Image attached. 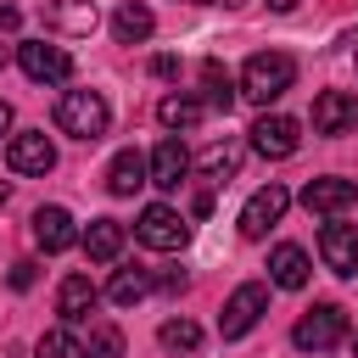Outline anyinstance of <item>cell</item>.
Segmentation results:
<instances>
[{
    "instance_id": "obj_1",
    "label": "cell",
    "mask_w": 358,
    "mask_h": 358,
    "mask_svg": "<svg viewBox=\"0 0 358 358\" xmlns=\"http://www.w3.org/2000/svg\"><path fill=\"white\" fill-rule=\"evenodd\" d=\"M291 84H296V62H291L285 50H257V56H246V67H241V95L257 101V106L280 101Z\"/></svg>"
},
{
    "instance_id": "obj_2",
    "label": "cell",
    "mask_w": 358,
    "mask_h": 358,
    "mask_svg": "<svg viewBox=\"0 0 358 358\" xmlns=\"http://www.w3.org/2000/svg\"><path fill=\"white\" fill-rule=\"evenodd\" d=\"M106 123H112V106H106L101 90H62V101H56V129H62V134H73V140H101Z\"/></svg>"
},
{
    "instance_id": "obj_3",
    "label": "cell",
    "mask_w": 358,
    "mask_h": 358,
    "mask_svg": "<svg viewBox=\"0 0 358 358\" xmlns=\"http://www.w3.org/2000/svg\"><path fill=\"white\" fill-rule=\"evenodd\" d=\"M341 336H347V313H341L336 302H319V308H308V313L296 319V330H291V341H296L302 352H330Z\"/></svg>"
},
{
    "instance_id": "obj_4",
    "label": "cell",
    "mask_w": 358,
    "mask_h": 358,
    "mask_svg": "<svg viewBox=\"0 0 358 358\" xmlns=\"http://www.w3.org/2000/svg\"><path fill=\"white\" fill-rule=\"evenodd\" d=\"M285 207H291V190H285V185H263V190H252L246 207H241V235H246V241H263V235L285 218Z\"/></svg>"
},
{
    "instance_id": "obj_5",
    "label": "cell",
    "mask_w": 358,
    "mask_h": 358,
    "mask_svg": "<svg viewBox=\"0 0 358 358\" xmlns=\"http://www.w3.org/2000/svg\"><path fill=\"white\" fill-rule=\"evenodd\" d=\"M134 235L151 246V252H179L185 241H190V224L173 213V207H162V201H151L145 213H140V224H134Z\"/></svg>"
},
{
    "instance_id": "obj_6",
    "label": "cell",
    "mask_w": 358,
    "mask_h": 358,
    "mask_svg": "<svg viewBox=\"0 0 358 358\" xmlns=\"http://www.w3.org/2000/svg\"><path fill=\"white\" fill-rule=\"evenodd\" d=\"M17 67H22L34 84H62V78H73V56H67L62 45H45V39L17 45Z\"/></svg>"
},
{
    "instance_id": "obj_7",
    "label": "cell",
    "mask_w": 358,
    "mask_h": 358,
    "mask_svg": "<svg viewBox=\"0 0 358 358\" xmlns=\"http://www.w3.org/2000/svg\"><path fill=\"white\" fill-rule=\"evenodd\" d=\"M263 308H268V291H263V285L229 291V302H224V313H218V336H224V341H241V336L263 319Z\"/></svg>"
},
{
    "instance_id": "obj_8",
    "label": "cell",
    "mask_w": 358,
    "mask_h": 358,
    "mask_svg": "<svg viewBox=\"0 0 358 358\" xmlns=\"http://www.w3.org/2000/svg\"><path fill=\"white\" fill-rule=\"evenodd\" d=\"M302 145V123L296 117H285V112H263L257 123H252V151H263V157H291Z\"/></svg>"
},
{
    "instance_id": "obj_9",
    "label": "cell",
    "mask_w": 358,
    "mask_h": 358,
    "mask_svg": "<svg viewBox=\"0 0 358 358\" xmlns=\"http://www.w3.org/2000/svg\"><path fill=\"white\" fill-rule=\"evenodd\" d=\"M39 17H45L50 34H67V39H84V34H95V22H101L95 0H45Z\"/></svg>"
},
{
    "instance_id": "obj_10",
    "label": "cell",
    "mask_w": 358,
    "mask_h": 358,
    "mask_svg": "<svg viewBox=\"0 0 358 358\" xmlns=\"http://www.w3.org/2000/svg\"><path fill=\"white\" fill-rule=\"evenodd\" d=\"M6 162H11V173H50L56 168V145H50L45 129H28V134H11Z\"/></svg>"
},
{
    "instance_id": "obj_11",
    "label": "cell",
    "mask_w": 358,
    "mask_h": 358,
    "mask_svg": "<svg viewBox=\"0 0 358 358\" xmlns=\"http://www.w3.org/2000/svg\"><path fill=\"white\" fill-rule=\"evenodd\" d=\"M319 257L330 274H358V224H324L319 229Z\"/></svg>"
},
{
    "instance_id": "obj_12",
    "label": "cell",
    "mask_w": 358,
    "mask_h": 358,
    "mask_svg": "<svg viewBox=\"0 0 358 358\" xmlns=\"http://www.w3.org/2000/svg\"><path fill=\"white\" fill-rule=\"evenodd\" d=\"M313 129H319V134H347V129H358V95H347V90L313 95Z\"/></svg>"
},
{
    "instance_id": "obj_13",
    "label": "cell",
    "mask_w": 358,
    "mask_h": 358,
    "mask_svg": "<svg viewBox=\"0 0 358 358\" xmlns=\"http://www.w3.org/2000/svg\"><path fill=\"white\" fill-rule=\"evenodd\" d=\"M190 173V151L168 134V140H157V151H151V162H145V185H157V190H179V179Z\"/></svg>"
},
{
    "instance_id": "obj_14",
    "label": "cell",
    "mask_w": 358,
    "mask_h": 358,
    "mask_svg": "<svg viewBox=\"0 0 358 358\" xmlns=\"http://www.w3.org/2000/svg\"><path fill=\"white\" fill-rule=\"evenodd\" d=\"M352 201H358V185L352 179H308V190H302V207L319 213V218H336Z\"/></svg>"
},
{
    "instance_id": "obj_15",
    "label": "cell",
    "mask_w": 358,
    "mask_h": 358,
    "mask_svg": "<svg viewBox=\"0 0 358 358\" xmlns=\"http://www.w3.org/2000/svg\"><path fill=\"white\" fill-rule=\"evenodd\" d=\"M34 241H39L45 252H67V246L78 241L73 213H67V207H39V213H34Z\"/></svg>"
},
{
    "instance_id": "obj_16",
    "label": "cell",
    "mask_w": 358,
    "mask_h": 358,
    "mask_svg": "<svg viewBox=\"0 0 358 358\" xmlns=\"http://www.w3.org/2000/svg\"><path fill=\"white\" fill-rule=\"evenodd\" d=\"M268 280H274L280 291H302V285H308V252L291 246V241L274 246V252H268Z\"/></svg>"
},
{
    "instance_id": "obj_17",
    "label": "cell",
    "mask_w": 358,
    "mask_h": 358,
    "mask_svg": "<svg viewBox=\"0 0 358 358\" xmlns=\"http://www.w3.org/2000/svg\"><path fill=\"white\" fill-rule=\"evenodd\" d=\"M95 280L90 274H67L62 280V291H56V313L67 319V324H78V319H90V308H95Z\"/></svg>"
},
{
    "instance_id": "obj_18",
    "label": "cell",
    "mask_w": 358,
    "mask_h": 358,
    "mask_svg": "<svg viewBox=\"0 0 358 358\" xmlns=\"http://www.w3.org/2000/svg\"><path fill=\"white\" fill-rule=\"evenodd\" d=\"M78 241H84L90 263H112V257L123 252V224H117V218H90V229H84Z\"/></svg>"
},
{
    "instance_id": "obj_19",
    "label": "cell",
    "mask_w": 358,
    "mask_h": 358,
    "mask_svg": "<svg viewBox=\"0 0 358 358\" xmlns=\"http://www.w3.org/2000/svg\"><path fill=\"white\" fill-rule=\"evenodd\" d=\"M151 28H157V17H151L140 0H123V6H117V17H112L117 45H140V39H151Z\"/></svg>"
},
{
    "instance_id": "obj_20",
    "label": "cell",
    "mask_w": 358,
    "mask_h": 358,
    "mask_svg": "<svg viewBox=\"0 0 358 358\" xmlns=\"http://www.w3.org/2000/svg\"><path fill=\"white\" fill-rule=\"evenodd\" d=\"M140 185H145V157L140 151H117L112 168H106V190L112 196H134Z\"/></svg>"
},
{
    "instance_id": "obj_21",
    "label": "cell",
    "mask_w": 358,
    "mask_h": 358,
    "mask_svg": "<svg viewBox=\"0 0 358 358\" xmlns=\"http://www.w3.org/2000/svg\"><path fill=\"white\" fill-rule=\"evenodd\" d=\"M157 123L162 129H196L201 123V101L196 95H162L157 101Z\"/></svg>"
},
{
    "instance_id": "obj_22",
    "label": "cell",
    "mask_w": 358,
    "mask_h": 358,
    "mask_svg": "<svg viewBox=\"0 0 358 358\" xmlns=\"http://www.w3.org/2000/svg\"><path fill=\"white\" fill-rule=\"evenodd\" d=\"M145 291H151V274H145V268H117L112 285H106V296H112L117 308H134Z\"/></svg>"
},
{
    "instance_id": "obj_23",
    "label": "cell",
    "mask_w": 358,
    "mask_h": 358,
    "mask_svg": "<svg viewBox=\"0 0 358 358\" xmlns=\"http://www.w3.org/2000/svg\"><path fill=\"white\" fill-rule=\"evenodd\" d=\"M157 341H162L168 352H196V347H201V324H196V319H168V324L157 330Z\"/></svg>"
},
{
    "instance_id": "obj_24",
    "label": "cell",
    "mask_w": 358,
    "mask_h": 358,
    "mask_svg": "<svg viewBox=\"0 0 358 358\" xmlns=\"http://www.w3.org/2000/svg\"><path fill=\"white\" fill-rule=\"evenodd\" d=\"M235 168H241V145L218 140V145H207V151H201V173H207V179H229Z\"/></svg>"
},
{
    "instance_id": "obj_25",
    "label": "cell",
    "mask_w": 358,
    "mask_h": 358,
    "mask_svg": "<svg viewBox=\"0 0 358 358\" xmlns=\"http://www.w3.org/2000/svg\"><path fill=\"white\" fill-rule=\"evenodd\" d=\"M34 358H90V352H84V341L73 330H45L39 347H34Z\"/></svg>"
},
{
    "instance_id": "obj_26",
    "label": "cell",
    "mask_w": 358,
    "mask_h": 358,
    "mask_svg": "<svg viewBox=\"0 0 358 358\" xmlns=\"http://www.w3.org/2000/svg\"><path fill=\"white\" fill-rule=\"evenodd\" d=\"M201 84H207V101H213L218 112H229V106H235V90H229V73H224L218 62H207V67H201Z\"/></svg>"
},
{
    "instance_id": "obj_27",
    "label": "cell",
    "mask_w": 358,
    "mask_h": 358,
    "mask_svg": "<svg viewBox=\"0 0 358 358\" xmlns=\"http://www.w3.org/2000/svg\"><path fill=\"white\" fill-rule=\"evenodd\" d=\"M84 352H95V358H123V336L112 330V324H95L90 330V347Z\"/></svg>"
},
{
    "instance_id": "obj_28",
    "label": "cell",
    "mask_w": 358,
    "mask_h": 358,
    "mask_svg": "<svg viewBox=\"0 0 358 358\" xmlns=\"http://www.w3.org/2000/svg\"><path fill=\"white\" fill-rule=\"evenodd\" d=\"M6 280H11V291H28V285L39 280V268H34L28 257H22V263H11V274H6Z\"/></svg>"
},
{
    "instance_id": "obj_29",
    "label": "cell",
    "mask_w": 358,
    "mask_h": 358,
    "mask_svg": "<svg viewBox=\"0 0 358 358\" xmlns=\"http://www.w3.org/2000/svg\"><path fill=\"white\" fill-rule=\"evenodd\" d=\"M151 73H157V78H173V73H179V62H173V56H157V62H151Z\"/></svg>"
},
{
    "instance_id": "obj_30",
    "label": "cell",
    "mask_w": 358,
    "mask_h": 358,
    "mask_svg": "<svg viewBox=\"0 0 358 358\" xmlns=\"http://www.w3.org/2000/svg\"><path fill=\"white\" fill-rule=\"evenodd\" d=\"M17 22H22V17H17V11H11V6H0V28H6V34H11V28H17Z\"/></svg>"
},
{
    "instance_id": "obj_31",
    "label": "cell",
    "mask_w": 358,
    "mask_h": 358,
    "mask_svg": "<svg viewBox=\"0 0 358 358\" xmlns=\"http://www.w3.org/2000/svg\"><path fill=\"white\" fill-rule=\"evenodd\" d=\"M291 6H302V0H268V11H291Z\"/></svg>"
},
{
    "instance_id": "obj_32",
    "label": "cell",
    "mask_w": 358,
    "mask_h": 358,
    "mask_svg": "<svg viewBox=\"0 0 358 358\" xmlns=\"http://www.w3.org/2000/svg\"><path fill=\"white\" fill-rule=\"evenodd\" d=\"M6 129H11V106L0 101V134H6Z\"/></svg>"
},
{
    "instance_id": "obj_33",
    "label": "cell",
    "mask_w": 358,
    "mask_h": 358,
    "mask_svg": "<svg viewBox=\"0 0 358 358\" xmlns=\"http://www.w3.org/2000/svg\"><path fill=\"white\" fill-rule=\"evenodd\" d=\"M218 6H229V11H241V6H252V0H218Z\"/></svg>"
},
{
    "instance_id": "obj_34",
    "label": "cell",
    "mask_w": 358,
    "mask_h": 358,
    "mask_svg": "<svg viewBox=\"0 0 358 358\" xmlns=\"http://www.w3.org/2000/svg\"><path fill=\"white\" fill-rule=\"evenodd\" d=\"M0 207H6V185H0Z\"/></svg>"
},
{
    "instance_id": "obj_35",
    "label": "cell",
    "mask_w": 358,
    "mask_h": 358,
    "mask_svg": "<svg viewBox=\"0 0 358 358\" xmlns=\"http://www.w3.org/2000/svg\"><path fill=\"white\" fill-rule=\"evenodd\" d=\"M185 6H196V0H185Z\"/></svg>"
},
{
    "instance_id": "obj_36",
    "label": "cell",
    "mask_w": 358,
    "mask_h": 358,
    "mask_svg": "<svg viewBox=\"0 0 358 358\" xmlns=\"http://www.w3.org/2000/svg\"><path fill=\"white\" fill-rule=\"evenodd\" d=\"M0 62H6V50H0Z\"/></svg>"
},
{
    "instance_id": "obj_37",
    "label": "cell",
    "mask_w": 358,
    "mask_h": 358,
    "mask_svg": "<svg viewBox=\"0 0 358 358\" xmlns=\"http://www.w3.org/2000/svg\"><path fill=\"white\" fill-rule=\"evenodd\" d=\"M352 62H358V50H352Z\"/></svg>"
}]
</instances>
